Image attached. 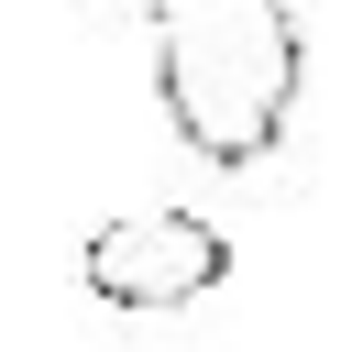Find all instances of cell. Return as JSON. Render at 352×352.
I'll return each mask as SVG.
<instances>
[{
	"instance_id": "1",
	"label": "cell",
	"mask_w": 352,
	"mask_h": 352,
	"mask_svg": "<svg viewBox=\"0 0 352 352\" xmlns=\"http://www.w3.org/2000/svg\"><path fill=\"white\" fill-rule=\"evenodd\" d=\"M154 44V99L198 165H264L297 121L286 0H132Z\"/></svg>"
},
{
	"instance_id": "2",
	"label": "cell",
	"mask_w": 352,
	"mask_h": 352,
	"mask_svg": "<svg viewBox=\"0 0 352 352\" xmlns=\"http://www.w3.org/2000/svg\"><path fill=\"white\" fill-rule=\"evenodd\" d=\"M77 275H88L99 308H198V297L231 275V242H220L198 209H121V220L88 231Z\"/></svg>"
}]
</instances>
